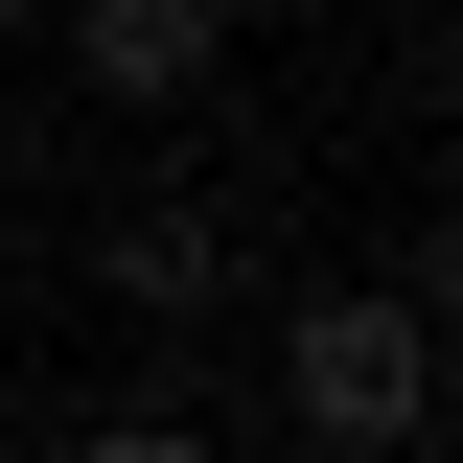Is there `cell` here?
I'll use <instances>...</instances> for the list:
<instances>
[{
	"mask_svg": "<svg viewBox=\"0 0 463 463\" xmlns=\"http://www.w3.org/2000/svg\"><path fill=\"white\" fill-rule=\"evenodd\" d=\"M279 417L325 463H417V417H440V279H301L279 301Z\"/></svg>",
	"mask_w": 463,
	"mask_h": 463,
	"instance_id": "cell-1",
	"label": "cell"
},
{
	"mask_svg": "<svg viewBox=\"0 0 463 463\" xmlns=\"http://www.w3.org/2000/svg\"><path fill=\"white\" fill-rule=\"evenodd\" d=\"M47 47L93 70L116 116H185V93L232 70V0H47Z\"/></svg>",
	"mask_w": 463,
	"mask_h": 463,
	"instance_id": "cell-2",
	"label": "cell"
},
{
	"mask_svg": "<svg viewBox=\"0 0 463 463\" xmlns=\"http://www.w3.org/2000/svg\"><path fill=\"white\" fill-rule=\"evenodd\" d=\"M116 301H139V325L232 301V232H209V209H116Z\"/></svg>",
	"mask_w": 463,
	"mask_h": 463,
	"instance_id": "cell-3",
	"label": "cell"
},
{
	"mask_svg": "<svg viewBox=\"0 0 463 463\" xmlns=\"http://www.w3.org/2000/svg\"><path fill=\"white\" fill-rule=\"evenodd\" d=\"M70 463H232V440H209V417H93Z\"/></svg>",
	"mask_w": 463,
	"mask_h": 463,
	"instance_id": "cell-4",
	"label": "cell"
},
{
	"mask_svg": "<svg viewBox=\"0 0 463 463\" xmlns=\"http://www.w3.org/2000/svg\"><path fill=\"white\" fill-rule=\"evenodd\" d=\"M24 24H47V0H0V47H24Z\"/></svg>",
	"mask_w": 463,
	"mask_h": 463,
	"instance_id": "cell-5",
	"label": "cell"
}]
</instances>
